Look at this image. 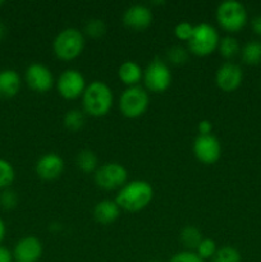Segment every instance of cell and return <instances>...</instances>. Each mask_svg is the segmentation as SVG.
<instances>
[{"label":"cell","mask_w":261,"mask_h":262,"mask_svg":"<svg viewBox=\"0 0 261 262\" xmlns=\"http://www.w3.org/2000/svg\"><path fill=\"white\" fill-rule=\"evenodd\" d=\"M154 188L148 182L136 179L127 182L118 191L114 201L120 210L129 212H138L147 207L153 201Z\"/></svg>","instance_id":"obj_1"},{"label":"cell","mask_w":261,"mask_h":262,"mask_svg":"<svg viewBox=\"0 0 261 262\" xmlns=\"http://www.w3.org/2000/svg\"><path fill=\"white\" fill-rule=\"evenodd\" d=\"M114 102L113 91L105 82L94 81L86 87L82 95L84 113L95 118L106 115Z\"/></svg>","instance_id":"obj_2"},{"label":"cell","mask_w":261,"mask_h":262,"mask_svg":"<svg viewBox=\"0 0 261 262\" xmlns=\"http://www.w3.org/2000/svg\"><path fill=\"white\" fill-rule=\"evenodd\" d=\"M84 49V35L73 27L64 28L54 38L53 50L58 59L71 61L78 58Z\"/></svg>","instance_id":"obj_3"},{"label":"cell","mask_w":261,"mask_h":262,"mask_svg":"<svg viewBox=\"0 0 261 262\" xmlns=\"http://www.w3.org/2000/svg\"><path fill=\"white\" fill-rule=\"evenodd\" d=\"M248 19L247 10L237 0H225L216 8V20L220 27L229 33L240 32Z\"/></svg>","instance_id":"obj_4"},{"label":"cell","mask_w":261,"mask_h":262,"mask_svg":"<svg viewBox=\"0 0 261 262\" xmlns=\"http://www.w3.org/2000/svg\"><path fill=\"white\" fill-rule=\"evenodd\" d=\"M219 33L210 23H199L194 26L192 37L189 38L188 50L197 56H207L219 46Z\"/></svg>","instance_id":"obj_5"},{"label":"cell","mask_w":261,"mask_h":262,"mask_svg":"<svg viewBox=\"0 0 261 262\" xmlns=\"http://www.w3.org/2000/svg\"><path fill=\"white\" fill-rule=\"evenodd\" d=\"M150 105L148 92L141 86L127 87L119 97V110L125 118H140Z\"/></svg>","instance_id":"obj_6"},{"label":"cell","mask_w":261,"mask_h":262,"mask_svg":"<svg viewBox=\"0 0 261 262\" xmlns=\"http://www.w3.org/2000/svg\"><path fill=\"white\" fill-rule=\"evenodd\" d=\"M171 79H173V76H171L170 68L160 59H155L148 63L143 71V82H145L146 89L155 94L166 91L170 87Z\"/></svg>","instance_id":"obj_7"},{"label":"cell","mask_w":261,"mask_h":262,"mask_svg":"<svg viewBox=\"0 0 261 262\" xmlns=\"http://www.w3.org/2000/svg\"><path fill=\"white\" fill-rule=\"evenodd\" d=\"M95 183L105 191L122 188L128 179V171L119 163H105L95 171Z\"/></svg>","instance_id":"obj_8"},{"label":"cell","mask_w":261,"mask_h":262,"mask_svg":"<svg viewBox=\"0 0 261 262\" xmlns=\"http://www.w3.org/2000/svg\"><path fill=\"white\" fill-rule=\"evenodd\" d=\"M86 79L77 69H66L56 81V90L66 100H76L82 96L86 90Z\"/></svg>","instance_id":"obj_9"},{"label":"cell","mask_w":261,"mask_h":262,"mask_svg":"<svg viewBox=\"0 0 261 262\" xmlns=\"http://www.w3.org/2000/svg\"><path fill=\"white\" fill-rule=\"evenodd\" d=\"M193 154L200 163L211 165L222 156V145L214 135H199L194 138Z\"/></svg>","instance_id":"obj_10"},{"label":"cell","mask_w":261,"mask_h":262,"mask_svg":"<svg viewBox=\"0 0 261 262\" xmlns=\"http://www.w3.org/2000/svg\"><path fill=\"white\" fill-rule=\"evenodd\" d=\"M25 81L32 91L48 92L54 86V76L50 69L41 63H32L26 68Z\"/></svg>","instance_id":"obj_11"},{"label":"cell","mask_w":261,"mask_h":262,"mask_svg":"<svg viewBox=\"0 0 261 262\" xmlns=\"http://www.w3.org/2000/svg\"><path fill=\"white\" fill-rule=\"evenodd\" d=\"M243 81V72L238 64L223 63L217 68L216 74H215V82L216 86L224 92H233L242 84Z\"/></svg>","instance_id":"obj_12"},{"label":"cell","mask_w":261,"mask_h":262,"mask_svg":"<svg viewBox=\"0 0 261 262\" xmlns=\"http://www.w3.org/2000/svg\"><path fill=\"white\" fill-rule=\"evenodd\" d=\"M44 252L42 243L35 235L23 237L15 243L13 250L14 262H38Z\"/></svg>","instance_id":"obj_13"},{"label":"cell","mask_w":261,"mask_h":262,"mask_svg":"<svg viewBox=\"0 0 261 262\" xmlns=\"http://www.w3.org/2000/svg\"><path fill=\"white\" fill-rule=\"evenodd\" d=\"M123 23L130 30L143 31L153 23V12L143 4L130 5L123 14Z\"/></svg>","instance_id":"obj_14"},{"label":"cell","mask_w":261,"mask_h":262,"mask_svg":"<svg viewBox=\"0 0 261 262\" xmlns=\"http://www.w3.org/2000/svg\"><path fill=\"white\" fill-rule=\"evenodd\" d=\"M36 174L41 179L53 181L59 178L64 170V160L55 152H49L41 156L35 166Z\"/></svg>","instance_id":"obj_15"},{"label":"cell","mask_w":261,"mask_h":262,"mask_svg":"<svg viewBox=\"0 0 261 262\" xmlns=\"http://www.w3.org/2000/svg\"><path fill=\"white\" fill-rule=\"evenodd\" d=\"M22 79L14 69H3L0 71V97L10 99L19 92Z\"/></svg>","instance_id":"obj_16"},{"label":"cell","mask_w":261,"mask_h":262,"mask_svg":"<svg viewBox=\"0 0 261 262\" xmlns=\"http://www.w3.org/2000/svg\"><path fill=\"white\" fill-rule=\"evenodd\" d=\"M120 209L117 202L112 200H102L94 207V217L102 225H109L119 217Z\"/></svg>","instance_id":"obj_17"},{"label":"cell","mask_w":261,"mask_h":262,"mask_svg":"<svg viewBox=\"0 0 261 262\" xmlns=\"http://www.w3.org/2000/svg\"><path fill=\"white\" fill-rule=\"evenodd\" d=\"M119 79L128 87L138 86V82L143 78V69L138 63L133 60H125L118 69Z\"/></svg>","instance_id":"obj_18"},{"label":"cell","mask_w":261,"mask_h":262,"mask_svg":"<svg viewBox=\"0 0 261 262\" xmlns=\"http://www.w3.org/2000/svg\"><path fill=\"white\" fill-rule=\"evenodd\" d=\"M76 164L77 168L84 174H95V171L99 168V160H97L96 154L91 150H82L81 152H78L76 158Z\"/></svg>","instance_id":"obj_19"},{"label":"cell","mask_w":261,"mask_h":262,"mask_svg":"<svg viewBox=\"0 0 261 262\" xmlns=\"http://www.w3.org/2000/svg\"><path fill=\"white\" fill-rule=\"evenodd\" d=\"M241 58L247 66H258L261 64V42L250 41L241 50Z\"/></svg>","instance_id":"obj_20"},{"label":"cell","mask_w":261,"mask_h":262,"mask_svg":"<svg viewBox=\"0 0 261 262\" xmlns=\"http://www.w3.org/2000/svg\"><path fill=\"white\" fill-rule=\"evenodd\" d=\"M179 239L181 243L187 248V251H193L196 250L197 246L200 245L204 238H202L201 232L197 229L193 225H187L182 229L181 234H179Z\"/></svg>","instance_id":"obj_21"},{"label":"cell","mask_w":261,"mask_h":262,"mask_svg":"<svg viewBox=\"0 0 261 262\" xmlns=\"http://www.w3.org/2000/svg\"><path fill=\"white\" fill-rule=\"evenodd\" d=\"M217 50H219V54L223 58L232 59L240 53L241 48L237 38H234L233 36H225V37L220 38Z\"/></svg>","instance_id":"obj_22"},{"label":"cell","mask_w":261,"mask_h":262,"mask_svg":"<svg viewBox=\"0 0 261 262\" xmlns=\"http://www.w3.org/2000/svg\"><path fill=\"white\" fill-rule=\"evenodd\" d=\"M64 125L67 129L72 130V132H77V130L82 129L84 125V114L79 109H71L66 113L63 119Z\"/></svg>","instance_id":"obj_23"},{"label":"cell","mask_w":261,"mask_h":262,"mask_svg":"<svg viewBox=\"0 0 261 262\" xmlns=\"http://www.w3.org/2000/svg\"><path fill=\"white\" fill-rule=\"evenodd\" d=\"M211 260L212 262H241L242 256L237 248L232 247V246H223V247L217 248Z\"/></svg>","instance_id":"obj_24"},{"label":"cell","mask_w":261,"mask_h":262,"mask_svg":"<svg viewBox=\"0 0 261 262\" xmlns=\"http://www.w3.org/2000/svg\"><path fill=\"white\" fill-rule=\"evenodd\" d=\"M15 179V170L5 159H0V189L9 188Z\"/></svg>","instance_id":"obj_25"},{"label":"cell","mask_w":261,"mask_h":262,"mask_svg":"<svg viewBox=\"0 0 261 262\" xmlns=\"http://www.w3.org/2000/svg\"><path fill=\"white\" fill-rule=\"evenodd\" d=\"M106 32V25L102 19L94 18V19L87 20L84 25V33L91 38H100Z\"/></svg>","instance_id":"obj_26"},{"label":"cell","mask_w":261,"mask_h":262,"mask_svg":"<svg viewBox=\"0 0 261 262\" xmlns=\"http://www.w3.org/2000/svg\"><path fill=\"white\" fill-rule=\"evenodd\" d=\"M217 247L215 241L210 239V238H204V239L200 242V245L197 246L196 253L202 258V260H209V258L214 257L215 252H216Z\"/></svg>","instance_id":"obj_27"},{"label":"cell","mask_w":261,"mask_h":262,"mask_svg":"<svg viewBox=\"0 0 261 262\" xmlns=\"http://www.w3.org/2000/svg\"><path fill=\"white\" fill-rule=\"evenodd\" d=\"M166 58L174 66H182L188 60V53L184 48L182 46L176 45L171 46L168 51H166Z\"/></svg>","instance_id":"obj_28"},{"label":"cell","mask_w":261,"mask_h":262,"mask_svg":"<svg viewBox=\"0 0 261 262\" xmlns=\"http://www.w3.org/2000/svg\"><path fill=\"white\" fill-rule=\"evenodd\" d=\"M193 30L194 26L192 25V23L183 20V22H179L176 25V27H174V35H176V37L178 38V40L188 42L189 38L192 37Z\"/></svg>","instance_id":"obj_29"},{"label":"cell","mask_w":261,"mask_h":262,"mask_svg":"<svg viewBox=\"0 0 261 262\" xmlns=\"http://www.w3.org/2000/svg\"><path fill=\"white\" fill-rule=\"evenodd\" d=\"M18 204V196L13 189H3L0 193V206L4 210H13Z\"/></svg>","instance_id":"obj_30"},{"label":"cell","mask_w":261,"mask_h":262,"mask_svg":"<svg viewBox=\"0 0 261 262\" xmlns=\"http://www.w3.org/2000/svg\"><path fill=\"white\" fill-rule=\"evenodd\" d=\"M169 262H205L194 251H181L171 256Z\"/></svg>","instance_id":"obj_31"},{"label":"cell","mask_w":261,"mask_h":262,"mask_svg":"<svg viewBox=\"0 0 261 262\" xmlns=\"http://www.w3.org/2000/svg\"><path fill=\"white\" fill-rule=\"evenodd\" d=\"M197 130H199L200 135H211L212 130V124L210 120H201L197 125Z\"/></svg>","instance_id":"obj_32"},{"label":"cell","mask_w":261,"mask_h":262,"mask_svg":"<svg viewBox=\"0 0 261 262\" xmlns=\"http://www.w3.org/2000/svg\"><path fill=\"white\" fill-rule=\"evenodd\" d=\"M13 252L5 246L0 245V262H13Z\"/></svg>","instance_id":"obj_33"},{"label":"cell","mask_w":261,"mask_h":262,"mask_svg":"<svg viewBox=\"0 0 261 262\" xmlns=\"http://www.w3.org/2000/svg\"><path fill=\"white\" fill-rule=\"evenodd\" d=\"M251 27L256 35L261 36V15H256L252 20H251Z\"/></svg>","instance_id":"obj_34"},{"label":"cell","mask_w":261,"mask_h":262,"mask_svg":"<svg viewBox=\"0 0 261 262\" xmlns=\"http://www.w3.org/2000/svg\"><path fill=\"white\" fill-rule=\"evenodd\" d=\"M5 234H7V225H5L4 220L0 217V245H2V242L4 241Z\"/></svg>","instance_id":"obj_35"},{"label":"cell","mask_w":261,"mask_h":262,"mask_svg":"<svg viewBox=\"0 0 261 262\" xmlns=\"http://www.w3.org/2000/svg\"><path fill=\"white\" fill-rule=\"evenodd\" d=\"M5 36H7V27H5L4 23L0 22V41L4 40Z\"/></svg>","instance_id":"obj_36"},{"label":"cell","mask_w":261,"mask_h":262,"mask_svg":"<svg viewBox=\"0 0 261 262\" xmlns=\"http://www.w3.org/2000/svg\"><path fill=\"white\" fill-rule=\"evenodd\" d=\"M3 4H4V2H3V0H0V7H2Z\"/></svg>","instance_id":"obj_37"},{"label":"cell","mask_w":261,"mask_h":262,"mask_svg":"<svg viewBox=\"0 0 261 262\" xmlns=\"http://www.w3.org/2000/svg\"><path fill=\"white\" fill-rule=\"evenodd\" d=\"M148 262H161V261H148Z\"/></svg>","instance_id":"obj_38"}]
</instances>
